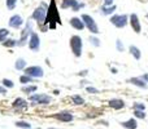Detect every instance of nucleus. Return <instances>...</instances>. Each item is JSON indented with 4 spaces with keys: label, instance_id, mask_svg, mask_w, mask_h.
Instances as JSON below:
<instances>
[{
    "label": "nucleus",
    "instance_id": "f257e3e1",
    "mask_svg": "<svg viewBox=\"0 0 148 129\" xmlns=\"http://www.w3.org/2000/svg\"><path fill=\"white\" fill-rule=\"evenodd\" d=\"M46 22H51V25H49V28H55V27H56V25H55L53 22L61 23V21H60L59 12H57V8H56V4H55V0H52V1H51V5L48 7V10H47Z\"/></svg>",
    "mask_w": 148,
    "mask_h": 129
},
{
    "label": "nucleus",
    "instance_id": "f03ea898",
    "mask_svg": "<svg viewBox=\"0 0 148 129\" xmlns=\"http://www.w3.org/2000/svg\"><path fill=\"white\" fill-rule=\"evenodd\" d=\"M82 48H83L82 38L79 35H73L72 38H70V49H72L74 56L81 57L82 56Z\"/></svg>",
    "mask_w": 148,
    "mask_h": 129
},
{
    "label": "nucleus",
    "instance_id": "7ed1b4c3",
    "mask_svg": "<svg viewBox=\"0 0 148 129\" xmlns=\"http://www.w3.org/2000/svg\"><path fill=\"white\" fill-rule=\"evenodd\" d=\"M81 18H82V21H83V23H84V27H86L91 34L97 35V34L100 32L99 27H97V23L95 22V20L90 14H82Z\"/></svg>",
    "mask_w": 148,
    "mask_h": 129
},
{
    "label": "nucleus",
    "instance_id": "20e7f679",
    "mask_svg": "<svg viewBox=\"0 0 148 129\" xmlns=\"http://www.w3.org/2000/svg\"><path fill=\"white\" fill-rule=\"evenodd\" d=\"M109 21L117 28H123L129 23V16L127 14H114V16H110Z\"/></svg>",
    "mask_w": 148,
    "mask_h": 129
},
{
    "label": "nucleus",
    "instance_id": "39448f33",
    "mask_svg": "<svg viewBox=\"0 0 148 129\" xmlns=\"http://www.w3.org/2000/svg\"><path fill=\"white\" fill-rule=\"evenodd\" d=\"M47 10H48V8H47V5L42 4L40 7H38L33 12V20L36 21L38 23H43L46 22V18H47Z\"/></svg>",
    "mask_w": 148,
    "mask_h": 129
},
{
    "label": "nucleus",
    "instance_id": "423d86ee",
    "mask_svg": "<svg viewBox=\"0 0 148 129\" xmlns=\"http://www.w3.org/2000/svg\"><path fill=\"white\" fill-rule=\"evenodd\" d=\"M129 23H130L131 28H133V31L135 34L142 32V23H140V20H139L136 13H131V14L129 16Z\"/></svg>",
    "mask_w": 148,
    "mask_h": 129
},
{
    "label": "nucleus",
    "instance_id": "0eeeda50",
    "mask_svg": "<svg viewBox=\"0 0 148 129\" xmlns=\"http://www.w3.org/2000/svg\"><path fill=\"white\" fill-rule=\"evenodd\" d=\"M25 74L29 76H31V78H42V76L44 75V71L43 68L40 67V66H30V67H26L25 70Z\"/></svg>",
    "mask_w": 148,
    "mask_h": 129
},
{
    "label": "nucleus",
    "instance_id": "6e6552de",
    "mask_svg": "<svg viewBox=\"0 0 148 129\" xmlns=\"http://www.w3.org/2000/svg\"><path fill=\"white\" fill-rule=\"evenodd\" d=\"M29 48L33 52H38L39 48H40V39H39V35L36 32H31L30 34V39H29Z\"/></svg>",
    "mask_w": 148,
    "mask_h": 129
},
{
    "label": "nucleus",
    "instance_id": "1a4fd4ad",
    "mask_svg": "<svg viewBox=\"0 0 148 129\" xmlns=\"http://www.w3.org/2000/svg\"><path fill=\"white\" fill-rule=\"evenodd\" d=\"M82 7H83V4H82V3H78V0H62V3H61V8H62V9L72 8L74 12L79 10Z\"/></svg>",
    "mask_w": 148,
    "mask_h": 129
},
{
    "label": "nucleus",
    "instance_id": "9d476101",
    "mask_svg": "<svg viewBox=\"0 0 148 129\" xmlns=\"http://www.w3.org/2000/svg\"><path fill=\"white\" fill-rule=\"evenodd\" d=\"M30 101L38 105H48L51 102V97L47 94H34V96H30Z\"/></svg>",
    "mask_w": 148,
    "mask_h": 129
},
{
    "label": "nucleus",
    "instance_id": "9b49d317",
    "mask_svg": "<svg viewBox=\"0 0 148 129\" xmlns=\"http://www.w3.org/2000/svg\"><path fill=\"white\" fill-rule=\"evenodd\" d=\"M33 32V23L31 22H27L26 23V28L22 31V35H21V39H20V43L18 45H23V44L27 41V36Z\"/></svg>",
    "mask_w": 148,
    "mask_h": 129
},
{
    "label": "nucleus",
    "instance_id": "f8f14e48",
    "mask_svg": "<svg viewBox=\"0 0 148 129\" xmlns=\"http://www.w3.org/2000/svg\"><path fill=\"white\" fill-rule=\"evenodd\" d=\"M22 25H23V20H22V17H21V16L14 14V16H12V17L9 18V26H10V27L18 28V27H21Z\"/></svg>",
    "mask_w": 148,
    "mask_h": 129
},
{
    "label": "nucleus",
    "instance_id": "ddd939ff",
    "mask_svg": "<svg viewBox=\"0 0 148 129\" xmlns=\"http://www.w3.org/2000/svg\"><path fill=\"white\" fill-rule=\"evenodd\" d=\"M55 118H56L57 120H60V122H64V123H69L73 120V115H72V112H69V111H61V112L55 115Z\"/></svg>",
    "mask_w": 148,
    "mask_h": 129
},
{
    "label": "nucleus",
    "instance_id": "4468645a",
    "mask_svg": "<svg viewBox=\"0 0 148 129\" xmlns=\"http://www.w3.org/2000/svg\"><path fill=\"white\" fill-rule=\"evenodd\" d=\"M70 26H72L73 28H75V30H78V31H82L84 28V23H83V21H82V18H79V17H73V18H70Z\"/></svg>",
    "mask_w": 148,
    "mask_h": 129
},
{
    "label": "nucleus",
    "instance_id": "2eb2a0df",
    "mask_svg": "<svg viewBox=\"0 0 148 129\" xmlns=\"http://www.w3.org/2000/svg\"><path fill=\"white\" fill-rule=\"evenodd\" d=\"M127 81H129L130 84H133V85L139 86V88H143V89H146L147 85H148L146 81L142 79V76H138V78H131V79H129Z\"/></svg>",
    "mask_w": 148,
    "mask_h": 129
},
{
    "label": "nucleus",
    "instance_id": "dca6fc26",
    "mask_svg": "<svg viewBox=\"0 0 148 129\" xmlns=\"http://www.w3.org/2000/svg\"><path fill=\"white\" fill-rule=\"evenodd\" d=\"M109 106L112 107V109H114V110H121V109L125 107V102H123L122 99H120V98H113V99H110L109 101Z\"/></svg>",
    "mask_w": 148,
    "mask_h": 129
},
{
    "label": "nucleus",
    "instance_id": "f3484780",
    "mask_svg": "<svg viewBox=\"0 0 148 129\" xmlns=\"http://www.w3.org/2000/svg\"><path fill=\"white\" fill-rule=\"evenodd\" d=\"M121 125H122L123 128H126V129H136L138 128V123H136V120L135 119H129V120H126V122H122L121 123Z\"/></svg>",
    "mask_w": 148,
    "mask_h": 129
},
{
    "label": "nucleus",
    "instance_id": "a211bd4d",
    "mask_svg": "<svg viewBox=\"0 0 148 129\" xmlns=\"http://www.w3.org/2000/svg\"><path fill=\"white\" fill-rule=\"evenodd\" d=\"M129 52H130L131 56H133L135 59H138V61L142 58V52H140V49H139L138 47L130 45V47H129Z\"/></svg>",
    "mask_w": 148,
    "mask_h": 129
},
{
    "label": "nucleus",
    "instance_id": "6ab92c4d",
    "mask_svg": "<svg viewBox=\"0 0 148 129\" xmlns=\"http://www.w3.org/2000/svg\"><path fill=\"white\" fill-rule=\"evenodd\" d=\"M116 9H117V7H116L114 4L110 5V7H105V5H103V7H101V14H104V16H112V13L114 12Z\"/></svg>",
    "mask_w": 148,
    "mask_h": 129
},
{
    "label": "nucleus",
    "instance_id": "aec40b11",
    "mask_svg": "<svg viewBox=\"0 0 148 129\" xmlns=\"http://www.w3.org/2000/svg\"><path fill=\"white\" fill-rule=\"evenodd\" d=\"M26 103H27V102H26L23 98H16L14 101H13V107H14V109H21V107H26Z\"/></svg>",
    "mask_w": 148,
    "mask_h": 129
},
{
    "label": "nucleus",
    "instance_id": "412c9836",
    "mask_svg": "<svg viewBox=\"0 0 148 129\" xmlns=\"http://www.w3.org/2000/svg\"><path fill=\"white\" fill-rule=\"evenodd\" d=\"M14 67H16V70H25L26 68V61L23 58H18L14 63Z\"/></svg>",
    "mask_w": 148,
    "mask_h": 129
},
{
    "label": "nucleus",
    "instance_id": "4be33fe9",
    "mask_svg": "<svg viewBox=\"0 0 148 129\" xmlns=\"http://www.w3.org/2000/svg\"><path fill=\"white\" fill-rule=\"evenodd\" d=\"M8 35H9V30L8 28H0V43H4Z\"/></svg>",
    "mask_w": 148,
    "mask_h": 129
},
{
    "label": "nucleus",
    "instance_id": "5701e85b",
    "mask_svg": "<svg viewBox=\"0 0 148 129\" xmlns=\"http://www.w3.org/2000/svg\"><path fill=\"white\" fill-rule=\"evenodd\" d=\"M72 101L74 105H83L84 103V99L82 98L81 96H78V94H74V96H72Z\"/></svg>",
    "mask_w": 148,
    "mask_h": 129
},
{
    "label": "nucleus",
    "instance_id": "b1692460",
    "mask_svg": "<svg viewBox=\"0 0 148 129\" xmlns=\"http://www.w3.org/2000/svg\"><path fill=\"white\" fill-rule=\"evenodd\" d=\"M20 81H21L22 84L33 83V81H34V78H31V76H29V75H26V74H25V75H22V76L20 78Z\"/></svg>",
    "mask_w": 148,
    "mask_h": 129
},
{
    "label": "nucleus",
    "instance_id": "393cba45",
    "mask_svg": "<svg viewBox=\"0 0 148 129\" xmlns=\"http://www.w3.org/2000/svg\"><path fill=\"white\" fill-rule=\"evenodd\" d=\"M36 89H38L36 85H29V86H23L22 92H25V93H33V92H36Z\"/></svg>",
    "mask_w": 148,
    "mask_h": 129
},
{
    "label": "nucleus",
    "instance_id": "a878e982",
    "mask_svg": "<svg viewBox=\"0 0 148 129\" xmlns=\"http://www.w3.org/2000/svg\"><path fill=\"white\" fill-rule=\"evenodd\" d=\"M3 44H4V47H8V48H12V47L17 45V41H16L14 39H8V40H5Z\"/></svg>",
    "mask_w": 148,
    "mask_h": 129
},
{
    "label": "nucleus",
    "instance_id": "bb28decb",
    "mask_svg": "<svg viewBox=\"0 0 148 129\" xmlns=\"http://www.w3.org/2000/svg\"><path fill=\"white\" fill-rule=\"evenodd\" d=\"M133 107H134V110H140V111H144V110H146V105L142 103V102H135Z\"/></svg>",
    "mask_w": 148,
    "mask_h": 129
},
{
    "label": "nucleus",
    "instance_id": "cd10ccee",
    "mask_svg": "<svg viewBox=\"0 0 148 129\" xmlns=\"http://www.w3.org/2000/svg\"><path fill=\"white\" fill-rule=\"evenodd\" d=\"M16 5H17V0H7V8L8 9H14Z\"/></svg>",
    "mask_w": 148,
    "mask_h": 129
},
{
    "label": "nucleus",
    "instance_id": "c85d7f7f",
    "mask_svg": "<svg viewBox=\"0 0 148 129\" xmlns=\"http://www.w3.org/2000/svg\"><path fill=\"white\" fill-rule=\"evenodd\" d=\"M116 48H117V51H118V52H123V51H125L123 43L120 40V39H117V40H116Z\"/></svg>",
    "mask_w": 148,
    "mask_h": 129
},
{
    "label": "nucleus",
    "instance_id": "c756f323",
    "mask_svg": "<svg viewBox=\"0 0 148 129\" xmlns=\"http://www.w3.org/2000/svg\"><path fill=\"white\" fill-rule=\"evenodd\" d=\"M134 115H135V118H138V119H144V118H146L144 111H140V110H134Z\"/></svg>",
    "mask_w": 148,
    "mask_h": 129
},
{
    "label": "nucleus",
    "instance_id": "7c9ffc66",
    "mask_svg": "<svg viewBox=\"0 0 148 129\" xmlns=\"http://www.w3.org/2000/svg\"><path fill=\"white\" fill-rule=\"evenodd\" d=\"M16 125H17L18 128H26V129H29L31 127V124H29L27 122H17L16 123Z\"/></svg>",
    "mask_w": 148,
    "mask_h": 129
},
{
    "label": "nucleus",
    "instance_id": "2f4dec72",
    "mask_svg": "<svg viewBox=\"0 0 148 129\" xmlns=\"http://www.w3.org/2000/svg\"><path fill=\"white\" fill-rule=\"evenodd\" d=\"M3 85L7 86V88H13L14 84H13V81L9 80V79H3Z\"/></svg>",
    "mask_w": 148,
    "mask_h": 129
},
{
    "label": "nucleus",
    "instance_id": "473e14b6",
    "mask_svg": "<svg viewBox=\"0 0 148 129\" xmlns=\"http://www.w3.org/2000/svg\"><path fill=\"white\" fill-rule=\"evenodd\" d=\"M90 43H91L94 47H100V40L97 38H95V36H91V38H90Z\"/></svg>",
    "mask_w": 148,
    "mask_h": 129
},
{
    "label": "nucleus",
    "instance_id": "72a5a7b5",
    "mask_svg": "<svg viewBox=\"0 0 148 129\" xmlns=\"http://www.w3.org/2000/svg\"><path fill=\"white\" fill-rule=\"evenodd\" d=\"M86 91H87V93H91V94H96V93H99V91H97L96 88H94V86H87Z\"/></svg>",
    "mask_w": 148,
    "mask_h": 129
},
{
    "label": "nucleus",
    "instance_id": "f704fd0d",
    "mask_svg": "<svg viewBox=\"0 0 148 129\" xmlns=\"http://www.w3.org/2000/svg\"><path fill=\"white\" fill-rule=\"evenodd\" d=\"M113 1L114 0H104V5L105 7H110V5H113Z\"/></svg>",
    "mask_w": 148,
    "mask_h": 129
},
{
    "label": "nucleus",
    "instance_id": "c9c22d12",
    "mask_svg": "<svg viewBox=\"0 0 148 129\" xmlns=\"http://www.w3.org/2000/svg\"><path fill=\"white\" fill-rule=\"evenodd\" d=\"M142 79L148 84V74H143V75H142Z\"/></svg>",
    "mask_w": 148,
    "mask_h": 129
},
{
    "label": "nucleus",
    "instance_id": "e433bc0d",
    "mask_svg": "<svg viewBox=\"0 0 148 129\" xmlns=\"http://www.w3.org/2000/svg\"><path fill=\"white\" fill-rule=\"evenodd\" d=\"M0 93H7V91H5L4 86H0Z\"/></svg>",
    "mask_w": 148,
    "mask_h": 129
},
{
    "label": "nucleus",
    "instance_id": "4c0bfd02",
    "mask_svg": "<svg viewBox=\"0 0 148 129\" xmlns=\"http://www.w3.org/2000/svg\"><path fill=\"white\" fill-rule=\"evenodd\" d=\"M79 75H82V76L87 75V70H84V71H81V72H79Z\"/></svg>",
    "mask_w": 148,
    "mask_h": 129
},
{
    "label": "nucleus",
    "instance_id": "58836bf2",
    "mask_svg": "<svg viewBox=\"0 0 148 129\" xmlns=\"http://www.w3.org/2000/svg\"><path fill=\"white\" fill-rule=\"evenodd\" d=\"M112 72L113 74H117V68H112Z\"/></svg>",
    "mask_w": 148,
    "mask_h": 129
},
{
    "label": "nucleus",
    "instance_id": "ea45409f",
    "mask_svg": "<svg viewBox=\"0 0 148 129\" xmlns=\"http://www.w3.org/2000/svg\"><path fill=\"white\" fill-rule=\"evenodd\" d=\"M48 129H55V128H48Z\"/></svg>",
    "mask_w": 148,
    "mask_h": 129
},
{
    "label": "nucleus",
    "instance_id": "a19ab883",
    "mask_svg": "<svg viewBox=\"0 0 148 129\" xmlns=\"http://www.w3.org/2000/svg\"><path fill=\"white\" fill-rule=\"evenodd\" d=\"M146 17H147V18H148V14H147V16H146Z\"/></svg>",
    "mask_w": 148,
    "mask_h": 129
}]
</instances>
